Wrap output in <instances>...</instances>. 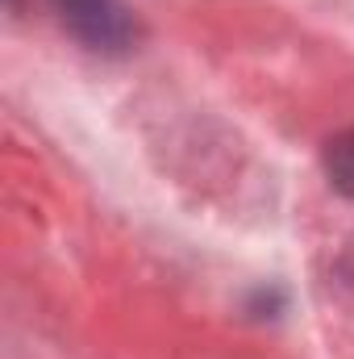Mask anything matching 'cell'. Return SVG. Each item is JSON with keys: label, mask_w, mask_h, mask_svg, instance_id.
Listing matches in <instances>:
<instances>
[{"label": "cell", "mask_w": 354, "mask_h": 359, "mask_svg": "<svg viewBox=\"0 0 354 359\" xmlns=\"http://www.w3.org/2000/svg\"><path fill=\"white\" fill-rule=\"evenodd\" d=\"M55 8L96 50H121L134 38V17L121 0H55Z\"/></svg>", "instance_id": "1"}, {"label": "cell", "mask_w": 354, "mask_h": 359, "mask_svg": "<svg viewBox=\"0 0 354 359\" xmlns=\"http://www.w3.org/2000/svg\"><path fill=\"white\" fill-rule=\"evenodd\" d=\"M325 176L338 192L354 196V130H342L325 142Z\"/></svg>", "instance_id": "2"}]
</instances>
